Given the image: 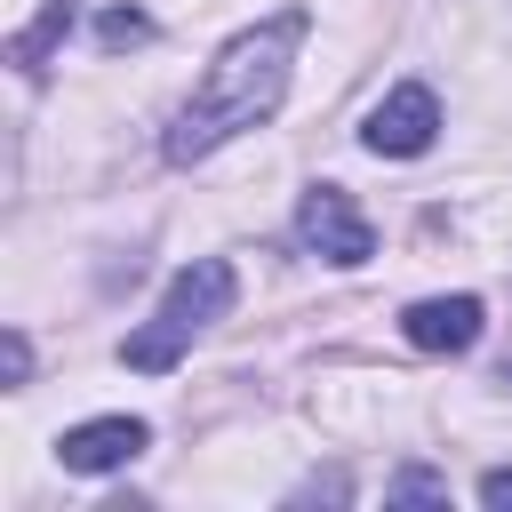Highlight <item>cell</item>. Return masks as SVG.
<instances>
[{
  "mask_svg": "<svg viewBox=\"0 0 512 512\" xmlns=\"http://www.w3.org/2000/svg\"><path fill=\"white\" fill-rule=\"evenodd\" d=\"M304 32H312V16H304V8H280V16L248 24V32H232V40L208 56L200 88L176 104V120H168L160 152H168L176 168H192V160H208L216 144H232L240 128H264V120L280 112V96H288V72H296Z\"/></svg>",
  "mask_w": 512,
  "mask_h": 512,
  "instance_id": "1",
  "label": "cell"
},
{
  "mask_svg": "<svg viewBox=\"0 0 512 512\" xmlns=\"http://www.w3.org/2000/svg\"><path fill=\"white\" fill-rule=\"evenodd\" d=\"M296 240H304L312 256L344 264V272L376 256V224L352 208V192H344V184H312V192L296 200Z\"/></svg>",
  "mask_w": 512,
  "mask_h": 512,
  "instance_id": "3",
  "label": "cell"
},
{
  "mask_svg": "<svg viewBox=\"0 0 512 512\" xmlns=\"http://www.w3.org/2000/svg\"><path fill=\"white\" fill-rule=\"evenodd\" d=\"M480 504H512V464H496V472H480Z\"/></svg>",
  "mask_w": 512,
  "mask_h": 512,
  "instance_id": "11",
  "label": "cell"
},
{
  "mask_svg": "<svg viewBox=\"0 0 512 512\" xmlns=\"http://www.w3.org/2000/svg\"><path fill=\"white\" fill-rule=\"evenodd\" d=\"M392 504H448V480L440 472H424V464H408V472H392V488H384Z\"/></svg>",
  "mask_w": 512,
  "mask_h": 512,
  "instance_id": "8",
  "label": "cell"
},
{
  "mask_svg": "<svg viewBox=\"0 0 512 512\" xmlns=\"http://www.w3.org/2000/svg\"><path fill=\"white\" fill-rule=\"evenodd\" d=\"M232 296H240L232 264H224V256H192V264L168 280L160 312L120 344V360H128V368H144V376H168V368L184 360V344H192L208 320H224V312H232Z\"/></svg>",
  "mask_w": 512,
  "mask_h": 512,
  "instance_id": "2",
  "label": "cell"
},
{
  "mask_svg": "<svg viewBox=\"0 0 512 512\" xmlns=\"http://www.w3.org/2000/svg\"><path fill=\"white\" fill-rule=\"evenodd\" d=\"M432 136H440V96H432L424 80H400V88L360 120V144H368L376 160H416V152H432Z\"/></svg>",
  "mask_w": 512,
  "mask_h": 512,
  "instance_id": "4",
  "label": "cell"
},
{
  "mask_svg": "<svg viewBox=\"0 0 512 512\" xmlns=\"http://www.w3.org/2000/svg\"><path fill=\"white\" fill-rule=\"evenodd\" d=\"M72 16H80V0H48V8H40V24H24V32L8 40V64H16V72H40V64H48V48L72 32Z\"/></svg>",
  "mask_w": 512,
  "mask_h": 512,
  "instance_id": "7",
  "label": "cell"
},
{
  "mask_svg": "<svg viewBox=\"0 0 512 512\" xmlns=\"http://www.w3.org/2000/svg\"><path fill=\"white\" fill-rule=\"evenodd\" d=\"M480 296H424V304H408L400 312V328H408V344L416 352H464V344H480Z\"/></svg>",
  "mask_w": 512,
  "mask_h": 512,
  "instance_id": "6",
  "label": "cell"
},
{
  "mask_svg": "<svg viewBox=\"0 0 512 512\" xmlns=\"http://www.w3.org/2000/svg\"><path fill=\"white\" fill-rule=\"evenodd\" d=\"M0 368H8V384H24V376H32V344H24L16 328L0 336Z\"/></svg>",
  "mask_w": 512,
  "mask_h": 512,
  "instance_id": "10",
  "label": "cell"
},
{
  "mask_svg": "<svg viewBox=\"0 0 512 512\" xmlns=\"http://www.w3.org/2000/svg\"><path fill=\"white\" fill-rule=\"evenodd\" d=\"M96 40H104V48H136V40H152V16H136V8H112V16L96 24Z\"/></svg>",
  "mask_w": 512,
  "mask_h": 512,
  "instance_id": "9",
  "label": "cell"
},
{
  "mask_svg": "<svg viewBox=\"0 0 512 512\" xmlns=\"http://www.w3.org/2000/svg\"><path fill=\"white\" fill-rule=\"evenodd\" d=\"M144 448H152V424H144V416H88V424H72V432L56 440L64 472H120V464L144 456Z\"/></svg>",
  "mask_w": 512,
  "mask_h": 512,
  "instance_id": "5",
  "label": "cell"
}]
</instances>
